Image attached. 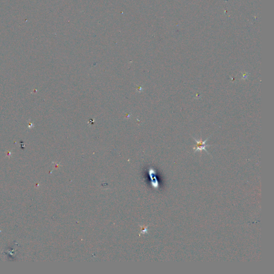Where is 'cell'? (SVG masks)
<instances>
[{
	"label": "cell",
	"instance_id": "6da1fadb",
	"mask_svg": "<svg viewBox=\"0 0 274 274\" xmlns=\"http://www.w3.org/2000/svg\"><path fill=\"white\" fill-rule=\"evenodd\" d=\"M210 137H209L207 139H206L204 141H202V140H198L194 138V137H192V138L194 140H195V141L196 142V145L193 147V149H194V153L197 152V151H206V153H207L208 154H210L208 153V152L207 150L206 149V147H207L214 146L213 145H207V144H206L207 141H208V139L210 138Z\"/></svg>",
	"mask_w": 274,
	"mask_h": 274
}]
</instances>
